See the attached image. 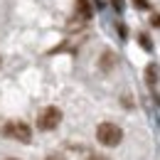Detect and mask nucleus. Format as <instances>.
Here are the masks:
<instances>
[{
	"label": "nucleus",
	"mask_w": 160,
	"mask_h": 160,
	"mask_svg": "<svg viewBox=\"0 0 160 160\" xmlns=\"http://www.w3.org/2000/svg\"><path fill=\"white\" fill-rule=\"evenodd\" d=\"M108 2H111V8H113L116 12H123V8H126V5H123V0H108Z\"/></svg>",
	"instance_id": "nucleus-8"
},
{
	"label": "nucleus",
	"mask_w": 160,
	"mask_h": 160,
	"mask_svg": "<svg viewBox=\"0 0 160 160\" xmlns=\"http://www.w3.org/2000/svg\"><path fill=\"white\" fill-rule=\"evenodd\" d=\"M62 123V108H57V106H47V108H42L40 116H37V128L40 131H54L57 126Z\"/></svg>",
	"instance_id": "nucleus-3"
},
{
	"label": "nucleus",
	"mask_w": 160,
	"mask_h": 160,
	"mask_svg": "<svg viewBox=\"0 0 160 160\" xmlns=\"http://www.w3.org/2000/svg\"><path fill=\"white\" fill-rule=\"evenodd\" d=\"M0 64H2V57H0Z\"/></svg>",
	"instance_id": "nucleus-15"
},
{
	"label": "nucleus",
	"mask_w": 160,
	"mask_h": 160,
	"mask_svg": "<svg viewBox=\"0 0 160 160\" xmlns=\"http://www.w3.org/2000/svg\"><path fill=\"white\" fill-rule=\"evenodd\" d=\"M113 64H116V54H113L111 49H106V52L101 54V59H99L101 72H111V69H113Z\"/></svg>",
	"instance_id": "nucleus-5"
},
{
	"label": "nucleus",
	"mask_w": 160,
	"mask_h": 160,
	"mask_svg": "<svg viewBox=\"0 0 160 160\" xmlns=\"http://www.w3.org/2000/svg\"><path fill=\"white\" fill-rule=\"evenodd\" d=\"M77 12H79L81 20H91V15H94L91 0H77Z\"/></svg>",
	"instance_id": "nucleus-4"
},
{
	"label": "nucleus",
	"mask_w": 160,
	"mask_h": 160,
	"mask_svg": "<svg viewBox=\"0 0 160 160\" xmlns=\"http://www.w3.org/2000/svg\"><path fill=\"white\" fill-rule=\"evenodd\" d=\"M2 136L12 140H20V143H30L32 140V128L25 123V121H10L2 126Z\"/></svg>",
	"instance_id": "nucleus-2"
},
{
	"label": "nucleus",
	"mask_w": 160,
	"mask_h": 160,
	"mask_svg": "<svg viewBox=\"0 0 160 160\" xmlns=\"http://www.w3.org/2000/svg\"><path fill=\"white\" fill-rule=\"evenodd\" d=\"M138 42H140V47H143L145 52H150V49H153V42L148 40V35H138Z\"/></svg>",
	"instance_id": "nucleus-7"
},
{
	"label": "nucleus",
	"mask_w": 160,
	"mask_h": 160,
	"mask_svg": "<svg viewBox=\"0 0 160 160\" xmlns=\"http://www.w3.org/2000/svg\"><path fill=\"white\" fill-rule=\"evenodd\" d=\"M96 140H99L101 145H106V148H116L121 140H123V131H121V126L111 123V121L99 123V128H96Z\"/></svg>",
	"instance_id": "nucleus-1"
},
{
	"label": "nucleus",
	"mask_w": 160,
	"mask_h": 160,
	"mask_svg": "<svg viewBox=\"0 0 160 160\" xmlns=\"http://www.w3.org/2000/svg\"><path fill=\"white\" fill-rule=\"evenodd\" d=\"M133 5H136L138 10H148V8H150V2H148V0H133Z\"/></svg>",
	"instance_id": "nucleus-9"
},
{
	"label": "nucleus",
	"mask_w": 160,
	"mask_h": 160,
	"mask_svg": "<svg viewBox=\"0 0 160 160\" xmlns=\"http://www.w3.org/2000/svg\"><path fill=\"white\" fill-rule=\"evenodd\" d=\"M86 160H108V158H106V155H101V153H91Z\"/></svg>",
	"instance_id": "nucleus-11"
},
{
	"label": "nucleus",
	"mask_w": 160,
	"mask_h": 160,
	"mask_svg": "<svg viewBox=\"0 0 160 160\" xmlns=\"http://www.w3.org/2000/svg\"><path fill=\"white\" fill-rule=\"evenodd\" d=\"M44 160H64V155H62V153H49Z\"/></svg>",
	"instance_id": "nucleus-10"
},
{
	"label": "nucleus",
	"mask_w": 160,
	"mask_h": 160,
	"mask_svg": "<svg viewBox=\"0 0 160 160\" xmlns=\"http://www.w3.org/2000/svg\"><path fill=\"white\" fill-rule=\"evenodd\" d=\"M145 81H148L150 86L158 84V67H155V64H148V69H145Z\"/></svg>",
	"instance_id": "nucleus-6"
},
{
	"label": "nucleus",
	"mask_w": 160,
	"mask_h": 160,
	"mask_svg": "<svg viewBox=\"0 0 160 160\" xmlns=\"http://www.w3.org/2000/svg\"><path fill=\"white\" fill-rule=\"evenodd\" d=\"M150 25H153V27H160V15H153V18H150Z\"/></svg>",
	"instance_id": "nucleus-12"
},
{
	"label": "nucleus",
	"mask_w": 160,
	"mask_h": 160,
	"mask_svg": "<svg viewBox=\"0 0 160 160\" xmlns=\"http://www.w3.org/2000/svg\"><path fill=\"white\" fill-rule=\"evenodd\" d=\"M118 35H121V37H123V40H126V37H128V32H126V27H123V25H121V22H118Z\"/></svg>",
	"instance_id": "nucleus-13"
},
{
	"label": "nucleus",
	"mask_w": 160,
	"mask_h": 160,
	"mask_svg": "<svg viewBox=\"0 0 160 160\" xmlns=\"http://www.w3.org/2000/svg\"><path fill=\"white\" fill-rule=\"evenodd\" d=\"M2 160H20V158H2Z\"/></svg>",
	"instance_id": "nucleus-14"
}]
</instances>
